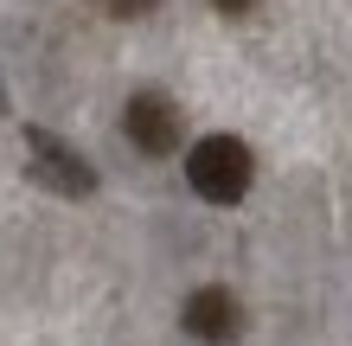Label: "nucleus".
I'll return each mask as SVG.
<instances>
[{"mask_svg":"<svg viewBox=\"0 0 352 346\" xmlns=\"http://www.w3.org/2000/svg\"><path fill=\"white\" fill-rule=\"evenodd\" d=\"M186 180H192V193L205 206H237L250 193V180H256V160H250V148L237 135H205L186 154Z\"/></svg>","mask_w":352,"mask_h":346,"instance_id":"f257e3e1","label":"nucleus"},{"mask_svg":"<svg viewBox=\"0 0 352 346\" xmlns=\"http://www.w3.org/2000/svg\"><path fill=\"white\" fill-rule=\"evenodd\" d=\"M26 173L45 193H58V199H90L96 193V167L71 141H58L52 129H26Z\"/></svg>","mask_w":352,"mask_h":346,"instance_id":"f03ea898","label":"nucleus"},{"mask_svg":"<svg viewBox=\"0 0 352 346\" xmlns=\"http://www.w3.org/2000/svg\"><path fill=\"white\" fill-rule=\"evenodd\" d=\"M122 129H129V141L141 154H173L179 135H186V109L167 90H141V96H129V109H122Z\"/></svg>","mask_w":352,"mask_h":346,"instance_id":"7ed1b4c3","label":"nucleus"},{"mask_svg":"<svg viewBox=\"0 0 352 346\" xmlns=\"http://www.w3.org/2000/svg\"><path fill=\"white\" fill-rule=\"evenodd\" d=\"M179 327L192 340H205V346H231L243 334V308H237L231 289H192L186 308H179Z\"/></svg>","mask_w":352,"mask_h":346,"instance_id":"20e7f679","label":"nucleus"},{"mask_svg":"<svg viewBox=\"0 0 352 346\" xmlns=\"http://www.w3.org/2000/svg\"><path fill=\"white\" fill-rule=\"evenodd\" d=\"M102 13H116V19H141V13H154L160 0H96Z\"/></svg>","mask_w":352,"mask_h":346,"instance_id":"39448f33","label":"nucleus"},{"mask_svg":"<svg viewBox=\"0 0 352 346\" xmlns=\"http://www.w3.org/2000/svg\"><path fill=\"white\" fill-rule=\"evenodd\" d=\"M212 7H218V13H250L256 0H212Z\"/></svg>","mask_w":352,"mask_h":346,"instance_id":"423d86ee","label":"nucleus"},{"mask_svg":"<svg viewBox=\"0 0 352 346\" xmlns=\"http://www.w3.org/2000/svg\"><path fill=\"white\" fill-rule=\"evenodd\" d=\"M0 116H7V84H0Z\"/></svg>","mask_w":352,"mask_h":346,"instance_id":"0eeeda50","label":"nucleus"}]
</instances>
